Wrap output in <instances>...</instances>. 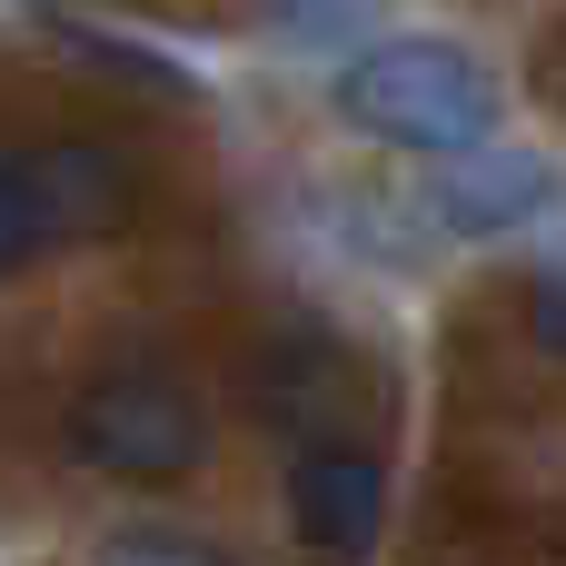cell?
Listing matches in <instances>:
<instances>
[{
    "mask_svg": "<svg viewBox=\"0 0 566 566\" xmlns=\"http://www.w3.org/2000/svg\"><path fill=\"white\" fill-rule=\"evenodd\" d=\"M289 517L318 557H368L378 547V517H388V468L378 448L358 438H308L289 458Z\"/></svg>",
    "mask_w": 566,
    "mask_h": 566,
    "instance_id": "3957f363",
    "label": "cell"
},
{
    "mask_svg": "<svg viewBox=\"0 0 566 566\" xmlns=\"http://www.w3.org/2000/svg\"><path fill=\"white\" fill-rule=\"evenodd\" d=\"M527 328H537V338H547V348L566 358V259L547 269V279H537V298H527Z\"/></svg>",
    "mask_w": 566,
    "mask_h": 566,
    "instance_id": "8992f818",
    "label": "cell"
},
{
    "mask_svg": "<svg viewBox=\"0 0 566 566\" xmlns=\"http://www.w3.org/2000/svg\"><path fill=\"white\" fill-rule=\"evenodd\" d=\"M566 199V179L537 159V149H458V159H438V179H428V219L438 229H458V239H507V229H527V219H547Z\"/></svg>",
    "mask_w": 566,
    "mask_h": 566,
    "instance_id": "277c9868",
    "label": "cell"
},
{
    "mask_svg": "<svg viewBox=\"0 0 566 566\" xmlns=\"http://www.w3.org/2000/svg\"><path fill=\"white\" fill-rule=\"evenodd\" d=\"M497 70L458 40H368L348 70H338V119L388 139V149H428V159H458V149H488L497 129Z\"/></svg>",
    "mask_w": 566,
    "mask_h": 566,
    "instance_id": "6da1fadb",
    "label": "cell"
},
{
    "mask_svg": "<svg viewBox=\"0 0 566 566\" xmlns=\"http://www.w3.org/2000/svg\"><path fill=\"white\" fill-rule=\"evenodd\" d=\"M70 448L99 468V478H129V488H169L199 468V398L169 378V368H99L70 408Z\"/></svg>",
    "mask_w": 566,
    "mask_h": 566,
    "instance_id": "7a4b0ae2",
    "label": "cell"
},
{
    "mask_svg": "<svg viewBox=\"0 0 566 566\" xmlns=\"http://www.w3.org/2000/svg\"><path fill=\"white\" fill-rule=\"evenodd\" d=\"M99 566H199L189 547H159V537H139V547H109Z\"/></svg>",
    "mask_w": 566,
    "mask_h": 566,
    "instance_id": "52a82bcc",
    "label": "cell"
},
{
    "mask_svg": "<svg viewBox=\"0 0 566 566\" xmlns=\"http://www.w3.org/2000/svg\"><path fill=\"white\" fill-rule=\"evenodd\" d=\"M50 239H70L60 189H50V159H0V279L30 269Z\"/></svg>",
    "mask_w": 566,
    "mask_h": 566,
    "instance_id": "5b68a950",
    "label": "cell"
}]
</instances>
